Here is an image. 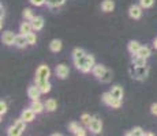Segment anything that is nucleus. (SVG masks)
Masks as SVG:
<instances>
[{
	"mask_svg": "<svg viewBox=\"0 0 157 136\" xmlns=\"http://www.w3.org/2000/svg\"><path fill=\"white\" fill-rule=\"evenodd\" d=\"M49 76H51V69L48 65H40L36 71V83H40V82H44V80H49Z\"/></svg>",
	"mask_w": 157,
	"mask_h": 136,
	"instance_id": "nucleus-1",
	"label": "nucleus"
},
{
	"mask_svg": "<svg viewBox=\"0 0 157 136\" xmlns=\"http://www.w3.org/2000/svg\"><path fill=\"white\" fill-rule=\"evenodd\" d=\"M149 74V68L147 65H142V67H134V76L137 80H144Z\"/></svg>",
	"mask_w": 157,
	"mask_h": 136,
	"instance_id": "nucleus-2",
	"label": "nucleus"
},
{
	"mask_svg": "<svg viewBox=\"0 0 157 136\" xmlns=\"http://www.w3.org/2000/svg\"><path fill=\"white\" fill-rule=\"evenodd\" d=\"M89 129L93 132V134H101L102 131V123L98 117H93L92 121L89 124Z\"/></svg>",
	"mask_w": 157,
	"mask_h": 136,
	"instance_id": "nucleus-3",
	"label": "nucleus"
},
{
	"mask_svg": "<svg viewBox=\"0 0 157 136\" xmlns=\"http://www.w3.org/2000/svg\"><path fill=\"white\" fill-rule=\"evenodd\" d=\"M43 94L40 90V87L37 86V84H33V86H30L28 89V97L32 101H36V99H40V95Z\"/></svg>",
	"mask_w": 157,
	"mask_h": 136,
	"instance_id": "nucleus-4",
	"label": "nucleus"
},
{
	"mask_svg": "<svg viewBox=\"0 0 157 136\" xmlns=\"http://www.w3.org/2000/svg\"><path fill=\"white\" fill-rule=\"evenodd\" d=\"M142 10H144V8L141 7V6L132 4L131 7L128 8V15H130V18H132V19H140V18L142 17Z\"/></svg>",
	"mask_w": 157,
	"mask_h": 136,
	"instance_id": "nucleus-5",
	"label": "nucleus"
},
{
	"mask_svg": "<svg viewBox=\"0 0 157 136\" xmlns=\"http://www.w3.org/2000/svg\"><path fill=\"white\" fill-rule=\"evenodd\" d=\"M74 64H75V67L79 69L81 72H83V74H87V72H90V69L87 68V65H86V54L83 57H81V59L74 60Z\"/></svg>",
	"mask_w": 157,
	"mask_h": 136,
	"instance_id": "nucleus-6",
	"label": "nucleus"
},
{
	"mask_svg": "<svg viewBox=\"0 0 157 136\" xmlns=\"http://www.w3.org/2000/svg\"><path fill=\"white\" fill-rule=\"evenodd\" d=\"M68 74H70V69L66 64H59L56 65V75L57 78H60V79H66V78L68 76Z\"/></svg>",
	"mask_w": 157,
	"mask_h": 136,
	"instance_id": "nucleus-7",
	"label": "nucleus"
},
{
	"mask_svg": "<svg viewBox=\"0 0 157 136\" xmlns=\"http://www.w3.org/2000/svg\"><path fill=\"white\" fill-rule=\"evenodd\" d=\"M36 112L32 109V106L28 108V109H25V110L22 112V114H21V119L22 120H25L26 123H30V121H33L34 120V117H36Z\"/></svg>",
	"mask_w": 157,
	"mask_h": 136,
	"instance_id": "nucleus-8",
	"label": "nucleus"
},
{
	"mask_svg": "<svg viewBox=\"0 0 157 136\" xmlns=\"http://www.w3.org/2000/svg\"><path fill=\"white\" fill-rule=\"evenodd\" d=\"M32 26L34 31H40L44 27V18L43 17H34L32 19Z\"/></svg>",
	"mask_w": 157,
	"mask_h": 136,
	"instance_id": "nucleus-9",
	"label": "nucleus"
},
{
	"mask_svg": "<svg viewBox=\"0 0 157 136\" xmlns=\"http://www.w3.org/2000/svg\"><path fill=\"white\" fill-rule=\"evenodd\" d=\"M15 37H17V35H14L13 31H4V33H3V37H2L3 44L8 45V46H10V45H14Z\"/></svg>",
	"mask_w": 157,
	"mask_h": 136,
	"instance_id": "nucleus-10",
	"label": "nucleus"
},
{
	"mask_svg": "<svg viewBox=\"0 0 157 136\" xmlns=\"http://www.w3.org/2000/svg\"><path fill=\"white\" fill-rule=\"evenodd\" d=\"M33 31V26H32V20H26V22H22L19 26V33L21 34H29V33Z\"/></svg>",
	"mask_w": 157,
	"mask_h": 136,
	"instance_id": "nucleus-11",
	"label": "nucleus"
},
{
	"mask_svg": "<svg viewBox=\"0 0 157 136\" xmlns=\"http://www.w3.org/2000/svg\"><path fill=\"white\" fill-rule=\"evenodd\" d=\"M14 45L17 48H26L28 46V40H26V35L25 34H19V35H17L15 37V42H14Z\"/></svg>",
	"mask_w": 157,
	"mask_h": 136,
	"instance_id": "nucleus-12",
	"label": "nucleus"
},
{
	"mask_svg": "<svg viewBox=\"0 0 157 136\" xmlns=\"http://www.w3.org/2000/svg\"><path fill=\"white\" fill-rule=\"evenodd\" d=\"M32 109H33V110H34L37 114H40L43 110H45V104H43L40 99L32 101Z\"/></svg>",
	"mask_w": 157,
	"mask_h": 136,
	"instance_id": "nucleus-13",
	"label": "nucleus"
},
{
	"mask_svg": "<svg viewBox=\"0 0 157 136\" xmlns=\"http://www.w3.org/2000/svg\"><path fill=\"white\" fill-rule=\"evenodd\" d=\"M113 8H115L113 0H104L101 3V10L104 13H111V11H113Z\"/></svg>",
	"mask_w": 157,
	"mask_h": 136,
	"instance_id": "nucleus-14",
	"label": "nucleus"
},
{
	"mask_svg": "<svg viewBox=\"0 0 157 136\" xmlns=\"http://www.w3.org/2000/svg\"><path fill=\"white\" fill-rule=\"evenodd\" d=\"M105 68L104 65H101V64H96L94 67H93V69H92V74L94 75L96 78H97V79H100V78L102 76V74H104L105 72Z\"/></svg>",
	"mask_w": 157,
	"mask_h": 136,
	"instance_id": "nucleus-15",
	"label": "nucleus"
},
{
	"mask_svg": "<svg viewBox=\"0 0 157 136\" xmlns=\"http://www.w3.org/2000/svg\"><path fill=\"white\" fill-rule=\"evenodd\" d=\"M141 46H142V45H141L138 41H130L127 49H128V52L131 53V54H137V53H138V50L141 49Z\"/></svg>",
	"mask_w": 157,
	"mask_h": 136,
	"instance_id": "nucleus-16",
	"label": "nucleus"
},
{
	"mask_svg": "<svg viewBox=\"0 0 157 136\" xmlns=\"http://www.w3.org/2000/svg\"><path fill=\"white\" fill-rule=\"evenodd\" d=\"M62 41L60 40H52L51 41V44H49V49H51V52H53V53H57V52H60L62 50Z\"/></svg>",
	"mask_w": 157,
	"mask_h": 136,
	"instance_id": "nucleus-17",
	"label": "nucleus"
},
{
	"mask_svg": "<svg viewBox=\"0 0 157 136\" xmlns=\"http://www.w3.org/2000/svg\"><path fill=\"white\" fill-rule=\"evenodd\" d=\"M111 94H112L113 98L122 99L123 98V87L122 86H113L111 89Z\"/></svg>",
	"mask_w": 157,
	"mask_h": 136,
	"instance_id": "nucleus-18",
	"label": "nucleus"
},
{
	"mask_svg": "<svg viewBox=\"0 0 157 136\" xmlns=\"http://www.w3.org/2000/svg\"><path fill=\"white\" fill-rule=\"evenodd\" d=\"M38 87H40L41 93L43 94H47V93L51 91V87H52V84L49 83V80H44V82H40V83H36Z\"/></svg>",
	"mask_w": 157,
	"mask_h": 136,
	"instance_id": "nucleus-19",
	"label": "nucleus"
},
{
	"mask_svg": "<svg viewBox=\"0 0 157 136\" xmlns=\"http://www.w3.org/2000/svg\"><path fill=\"white\" fill-rule=\"evenodd\" d=\"M146 60H147L146 57L135 54L134 60H132V65H134V67H142V65H146Z\"/></svg>",
	"mask_w": 157,
	"mask_h": 136,
	"instance_id": "nucleus-20",
	"label": "nucleus"
},
{
	"mask_svg": "<svg viewBox=\"0 0 157 136\" xmlns=\"http://www.w3.org/2000/svg\"><path fill=\"white\" fill-rule=\"evenodd\" d=\"M144 135H146V132H145L141 127H135L134 129H131L130 132L126 134V136H144Z\"/></svg>",
	"mask_w": 157,
	"mask_h": 136,
	"instance_id": "nucleus-21",
	"label": "nucleus"
},
{
	"mask_svg": "<svg viewBox=\"0 0 157 136\" xmlns=\"http://www.w3.org/2000/svg\"><path fill=\"white\" fill-rule=\"evenodd\" d=\"M113 99H115V98L112 97V94H111V91H109V93H104V94H102V97H101V101L104 102L107 106H111V105H112Z\"/></svg>",
	"mask_w": 157,
	"mask_h": 136,
	"instance_id": "nucleus-22",
	"label": "nucleus"
},
{
	"mask_svg": "<svg viewBox=\"0 0 157 136\" xmlns=\"http://www.w3.org/2000/svg\"><path fill=\"white\" fill-rule=\"evenodd\" d=\"M85 54H86V52L83 49H81V48H75V49L72 50L71 56H72V60H78V59H81V57H83Z\"/></svg>",
	"mask_w": 157,
	"mask_h": 136,
	"instance_id": "nucleus-23",
	"label": "nucleus"
},
{
	"mask_svg": "<svg viewBox=\"0 0 157 136\" xmlns=\"http://www.w3.org/2000/svg\"><path fill=\"white\" fill-rule=\"evenodd\" d=\"M56 108H57V104H56L55 99L51 98L45 102V110L47 112H53V110H56Z\"/></svg>",
	"mask_w": 157,
	"mask_h": 136,
	"instance_id": "nucleus-24",
	"label": "nucleus"
},
{
	"mask_svg": "<svg viewBox=\"0 0 157 136\" xmlns=\"http://www.w3.org/2000/svg\"><path fill=\"white\" fill-rule=\"evenodd\" d=\"M138 56H142V57H146V59H149L150 54H152V50H150L149 46H141V49L138 50Z\"/></svg>",
	"mask_w": 157,
	"mask_h": 136,
	"instance_id": "nucleus-25",
	"label": "nucleus"
},
{
	"mask_svg": "<svg viewBox=\"0 0 157 136\" xmlns=\"http://www.w3.org/2000/svg\"><path fill=\"white\" fill-rule=\"evenodd\" d=\"M111 79H112V71L105 69V72L102 74V76L98 80H101V83H108V82H111Z\"/></svg>",
	"mask_w": 157,
	"mask_h": 136,
	"instance_id": "nucleus-26",
	"label": "nucleus"
},
{
	"mask_svg": "<svg viewBox=\"0 0 157 136\" xmlns=\"http://www.w3.org/2000/svg\"><path fill=\"white\" fill-rule=\"evenodd\" d=\"M7 135H10V136H19V135H22V132H21L15 125H11L10 128L7 129Z\"/></svg>",
	"mask_w": 157,
	"mask_h": 136,
	"instance_id": "nucleus-27",
	"label": "nucleus"
},
{
	"mask_svg": "<svg viewBox=\"0 0 157 136\" xmlns=\"http://www.w3.org/2000/svg\"><path fill=\"white\" fill-rule=\"evenodd\" d=\"M26 40H28V44L29 45H36V42H37V35H36V33H29V34H26Z\"/></svg>",
	"mask_w": 157,
	"mask_h": 136,
	"instance_id": "nucleus-28",
	"label": "nucleus"
},
{
	"mask_svg": "<svg viewBox=\"0 0 157 136\" xmlns=\"http://www.w3.org/2000/svg\"><path fill=\"white\" fill-rule=\"evenodd\" d=\"M92 119H93V117L90 116V114L85 113V114H82V116H81V123H82L83 125L89 127V124H90V121H92Z\"/></svg>",
	"mask_w": 157,
	"mask_h": 136,
	"instance_id": "nucleus-29",
	"label": "nucleus"
},
{
	"mask_svg": "<svg viewBox=\"0 0 157 136\" xmlns=\"http://www.w3.org/2000/svg\"><path fill=\"white\" fill-rule=\"evenodd\" d=\"M155 4V0H140V6L142 8H150Z\"/></svg>",
	"mask_w": 157,
	"mask_h": 136,
	"instance_id": "nucleus-30",
	"label": "nucleus"
},
{
	"mask_svg": "<svg viewBox=\"0 0 157 136\" xmlns=\"http://www.w3.org/2000/svg\"><path fill=\"white\" fill-rule=\"evenodd\" d=\"M23 18H25L26 20H32L33 18H34V14H33V11L30 10V8H25V10H23Z\"/></svg>",
	"mask_w": 157,
	"mask_h": 136,
	"instance_id": "nucleus-31",
	"label": "nucleus"
},
{
	"mask_svg": "<svg viewBox=\"0 0 157 136\" xmlns=\"http://www.w3.org/2000/svg\"><path fill=\"white\" fill-rule=\"evenodd\" d=\"M6 113H7V102L2 101V102H0V116L3 117Z\"/></svg>",
	"mask_w": 157,
	"mask_h": 136,
	"instance_id": "nucleus-32",
	"label": "nucleus"
},
{
	"mask_svg": "<svg viewBox=\"0 0 157 136\" xmlns=\"http://www.w3.org/2000/svg\"><path fill=\"white\" fill-rule=\"evenodd\" d=\"M78 128H79V124H78V123L72 121V123L68 124V129H70V131L72 132V134H75V132L78 131Z\"/></svg>",
	"mask_w": 157,
	"mask_h": 136,
	"instance_id": "nucleus-33",
	"label": "nucleus"
},
{
	"mask_svg": "<svg viewBox=\"0 0 157 136\" xmlns=\"http://www.w3.org/2000/svg\"><path fill=\"white\" fill-rule=\"evenodd\" d=\"M30 3L33 6H36V7H41V6L45 4V0H30Z\"/></svg>",
	"mask_w": 157,
	"mask_h": 136,
	"instance_id": "nucleus-34",
	"label": "nucleus"
},
{
	"mask_svg": "<svg viewBox=\"0 0 157 136\" xmlns=\"http://www.w3.org/2000/svg\"><path fill=\"white\" fill-rule=\"evenodd\" d=\"M64 3H66V0H53V6H52V8L60 7V6H63Z\"/></svg>",
	"mask_w": 157,
	"mask_h": 136,
	"instance_id": "nucleus-35",
	"label": "nucleus"
},
{
	"mask_svg": "<svg viewBox=\"0 0 157 136\" xmlns=\"http://www.w3.org/2000/svg\"><path fill=\"white\" fill-rule=\"evenodd\" d=\"M0 11H2V14H0V25L3 27V23H4V8H3V6L0 7Z\"/></svg>",
	"mask_w": 157,
	"mask_h": 136,
	"instance_id": "nucleus-36",
	"label": "nucleus"
},
{
	"mask_svg": "<svg viewBox=\"0 0 157 136\" xmlns=\"http://www.w3.org/2000/svg\"><path fill=\"white\" fill-rule=\"evenodd\" d=\"M75 135H78V136H85V135H86V131L82 128V127H79V128H78V131L75 132Z\"/></svg>",
	"mask_w": 157,
	"mask_h": 136,
	"instance_id": "nucleus-37",
	"label": "nucleus"
},
{
	"mask_svg": "<svg viewBox=\"0 0 157 136\" xmlns=\"http://www.w3.org/2000/svg\"><path fill=\"white\" fill-rule=\"evenodd\" d=\"M150 112H152V114L157 116V104H153L152 106H150Z\"/></svg>",
	"mask_w": 157,
	"mask_h": 136,
	"instance_id": "nucleus-38",
	"label": "nucleus"
},
{
	"mask_svg": "<svg viewBox=\"0 0 157 136\" xmlns=\"http://www.w3.org/2000/svg\"><path fill=\"white\" fill-rule=\"evenodd\" d=\"M45 4H47L48 7L52 8V6H53V0H45Z\"/></svg>",
	"mask_w": 157,
	"mask_h": 136,
	"instance_id": "nucleus-39",
	"label": "nucleus"
},
{
	"mask_svg": "<svg viewBox=\"0 0 157 136\" xmlns=\"http://www.w3.org/2000/svg\"><path fill=\"white\" fill-rule=\"evenodd\" d=\"M153 45H155V48H156V49H157V38H156V40H155V42H153Z\"/></svg>",
	"mask_w": 157,
	"mask_h": 136,
	"instance_id": "nucleus-40",
	"label": "nucleus"
}]
</instances>
